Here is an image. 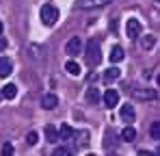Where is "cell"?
Returning a JSON list of instances; mask_svg holds the SVG:
<instances>
[{"label":"cell","instance_id":"cell-4","mask_svg":"<svg viewBox=\"0 0 160 156\" xmlns=\"http://www.w3.org/2000/svg\"><path fill=\"white\" fill-rule=\"evenodd\" d=\"M141 30H143L141 22H138V20H134V18H130V20H128V24H126V33H128V37H130V39H136V37L141 35Z\"/></svg>","mask_w":160,"mask_h":156},{"label":"cell","instance_id":"cell-15","mask_svg":"<svg viewBox=\"0 0 160 156\" xmlns=\"http://www.w3.org/2000/svg\"><path fill=\"white\" fill-rule=\"evenodd\" d=\"M87 102H91V104H98L100 102V89H95V87H91V89H87Z\"/></svg>","mask_w":160,"mask_h":156},{"label":"cell","instance_id":"cell-3","mask_svg":"<svg viewBox=\"0 0 160 156\" xmlns=\"http://www.w3.org/2000/svg\"><path fill=\"white\" fill-rule=\"evenodd\" d=\"M65 52L72 54V56L80 54V52H82V39H80V37H72V39L65 44Z\"/></svg>","mask_w":160,"mask_h":156},{"label":"cell","instance_id":"cell-23","mask_svg":"<svg viewBox=\"0 0 160 156\" xmlns=\"http://www.w3.org/2000/svg\"><path fill=\"white\" fill-rule=\"evenodd\" d=\"M2 154H13V145L11 143H4L2 145Z\"/></svg>","mask_w":160,"mask_h":156},{"label":"cell","instance_id":"cell-2","mask_svg":"<svg viewBox=\"0 0 160 156\" xmlns=\"http://www.w3.org/2000/svg\"><path fill=\"white\" fill-rule=\"evenodd\" d=\"M56 20H58V9L52 4H43L41 7V22L46 26H54Z\"/></svg>","mask_w":160,"mask_h":156},{"label":"cell","instance_id":"cell-28","mask_svg":"<svg viewBox=\"0 0 160 156\" xmlns=\"http://www.w3.org/2000/svg\"><path fill=\"white\" fill-rule=\"evenodd\" d=\"M158 2H160V0H158Z\"/></svg>","mask_w":160,"mask_h":156},{"label":"cell","instance_id":"cell-13","mask_svg":"<svg viewBox=\"0 0 160 156\" xmlns=\"http://www.w3.org/2000/svg\"><path fill=\"white\" fill-rule=\"evenodd\" d=\"M121 139H123L126 143L134 141V139H136V130H134V126H126V128L121 130Z\"/></svg>","mask_w":160,"mask_h":156},{"label":"cell","instance_id":"cell-19","mask_svg":"<svg viewBox=\"0 0 160 156\" xmlns=\"http://www.w3.org/2000/svg\"><path fill=\"white\" fill-rule=\"evenodd\" d=\"M46 139H48L50 143H54V141L58 139V132L54 130V126H46Z\"/></svg>","mask_w":160,"mask_h":156},{"label":"cell","instance_id":"cell-7","mask_svg":"<svg viewBox=\"0 0 160 156\" xmlns=\"http://www.w3.org/2000/svg\"><path fill=\"white\" fill-rule=\"evenodd\" d=\"M13 72V61L9 56H0V78H7Z\"/></svg>","mask_w":160,"mask_h":156},{"label":"cell","instance_id":"cell-18","mask_svg":"<svg viewBox=\"0 0 160 156\" xmlns=\"http://www.w3.org/2000/svg\"><path fill=\"white\" fill-rule=\"evenodd\" d=\"M141 37V35H138ZM154 44H156V39L152 37V35H145V37H141V46L145 48V50H149V48H154Z\"/></svg>","mask_w":160,"mask_h":156},{"label":"cell","instance_id":"cell-5","mask_svg":"<svg viewBox=\"0 0 160 156\" xmlns=\"http://www.w3.org/2000/svg\"><path fill=\"white\" fill-rule=\"evenodd\" d=\"M102 98H104V104H106L108 108H115L119 104V91L117 89H106Z\"/></svg>","mask_w":160,"mask_h":156},{"label":"cell","instance_id":"cell-27","mask_svg":"<svg viewBox=\"0 0 160 156\" xmlns=\"http://www.w3.org/2000/svg\"><path fill=\"white\" fill-rule=\"evenodd\" d=\"M0 100H2V93H0Z\"/></svg>","mask_w":160,"mask_h":156},{"label":"cell","instance_id":"cell-26","mask_svg":"<svg viewBox=\"0 0 160 156\" xmlns=\"http://www.w3.org/2000/svg\"><path fill=\"white\" fill-rule=\"evenodd\" d=\"M0 33H2V22H0Z\"/></svg>","mask_w":160,"mask_h":156},{"label":"cell","instance_id":"cell-10","mask_svg":"<svg viewBox=\"0 0 160 156\" xmlns=\"http://www.w3.org/2000/svg\"><path fill=\"white\" fill-rule=\"evenodd\" d=\"M123 48L121 46H112L110 48V54H108V59H110V63H119V61H123Z\"/></svg>","mask_w":160,"mask_h":156},{"label":"cell","instance_id":"cell-9","mask_svg":"<svg viewBox=\"0 0 160 156\" xmlns=\"http://www.w3.org/2000/svg\"><path fill=\"white\" fill-rule=\"evenodd\" d=\"M41 106H43L46 111H52V108L58 106V98H56L54 93H46V96L41 98Z\"/></svg>","mask_w":160,"mask_h":156},{"label":"cell","instance_id":"cell-8","mask_svg":"<svg viewBox=\"0 0 160 156\" xmlns=\"http://www.w3.org/2000/svg\"><path fill=\"white\" fill-rule=\"evenodd\" d=\"M108 2H112V0H78V9H98Z\"/></svg>","mask_w":160,"mask_h":156},{"label":"cell","instance_id":"cell-21","mask_svg":"<svg viewBox=\"0 0 160 156\" xmlns=\"http://www.w3.org/2000/svg\"><path fill=\"white\" fill-rule=\"evenodd\" d=\"M37 139H39V137H37V132H28V134H26V143H28V145H35V143H37Z\"/></svg>","mask_w":160,"mask_h":156},{"label":"cell","instance_id":"cell-11","mask_svg":"<svg viewBox=\"0 0 160 156\" xmlns=\"http://www.w3.org/2000/svg\"><path fill=\"white\" fill-rule=\"evenodd\" d=\"M0 93H2L4 100H13V98L18 96V87H15V85H4V89H2Z\"/></svg>","mask_w":160,"mask_h":156},{"label":"cell","instance_id":"cell-24","mask_svg":"<svg viewBox=\"0 0 160 156\" xmlns=\"http://www.w3.org/2000/svg\"><path fill=\"white\" fill-rule=\"evenodd\" d=\"M4 48H7V39H4V37H0V50H4Z\"/></svg>","mask_w":160,"mask_h":156},{"label":"cell","instance_id":"cell-22","mask_svg":"<svg viewBox=\"0 0 160 156\" xmlns=\"http://www.w3.org/2000/svg\"><path fill=\"white\" fill-rule=\"evenodd\" d=\"M54 154H56V156H69V154H72V150H69V148H56Z\"/></svg>","mask_w":160,"mask_h":156},{"label":"cell","instance_id":"cell-12","mask_svg":"<svg viewBox=\"0 0 160 156\" xmlns=\"http://www.w3.org/2000/svg\"><path fill=\"white\" fill-rule=\"evenodd\" d=\"M134 98H143V100H154L156 98V91H152V89H147V91H138V89H132L130 91Z\"/></svg>","mask_w":160,"mask_h":156},{"label":"cell","instance_id":"cell-25","mask_svg":"<svg viewBox=\"0 0 160 156\" xmlns=\"http://www.w3.org/2000/svg\"><path fill=\"white\" fill-rule=\"evenodd\" d=\"M158 87H160V74H158Z\"/></svg>","mask_w":160,"mask_h":156},{"label":"cell","instance_id":"cell-14","mask_svg":"<svg viewBox=\"0 0 160 156\" xmlns=\"http://www.w3.org/2000/svg\"><path fill=\"white\" fill-rule=\"evenodd\" d=\"M119 76H121V70L119 67H108L106 72H104V80L106 82H112V80H117Z\"/></svg>","mask_w":160,"mask_h":156},{"label":"cell","instance_id":"cell-20","mask_svg":"<svg viewBox=\"0 0 160 156\" xmlns=\"http://www.w3.org/2000/svg\"><path fill=\"white\" fill-rule=\"evenodd\" d=\"M149 134H152L154 139H160V122H154V124H152V128H149Z\"/></svg>","mask_w":160,"mask_h":156},{"label":"cell","instance_id":"cell-16","mask_svg":"<svg viewBox=\"0 0 160 156\" xmlns=\"http://www.w3.org/2000/svg\"><path fill=\"white\" fill-rule=\"evenodd\" d=\"M65 70H67L72 76H80V65L76 61H67V63H65Z\"/></svg>","mask_w":160,"mask_h":156},{"label":"cell","instance_id":"cell-17","mask_svg":"<svg viewBox=\"0 0 160 156\" xmlns=\"http://www.w3.org/2000/svg\"><path fill=\"white\" fill-rule=\"evenodd\" d=\"M58 134H61V139H69V137H74V128L69 124H63L61 130H58Z\"/></svg>","mask_w":160,"mask_h":156},{"label":"cell","instance_id":"cell-6","mask_svg":"<svg viewBox=\"0 0 160 156\" xmlns=\"http://www.w3.org/2000/svg\"><path fill=\"white\" fill-rule=\"evenodd\" d=\"M119 115H121V119H123L126 124H134L136 113H134V106H132V104H123V106L119 108Z\"/></svg>","mask_w":160,"mask_h":156},{"label":"cell","instance_id":"cell-1","mask_svg":"<svg viewBox=\"0 0 160 156\" xmlns=\"http://www.w3.org/2000/svg\"><path fill=\"white\" fill-rule=\"evenodd\" d=\"M100 61H102V44H100V39H89V44H87V63L98 65Z\"/></svg>","mask_w":160,"mask_h":156}]
</instances>
